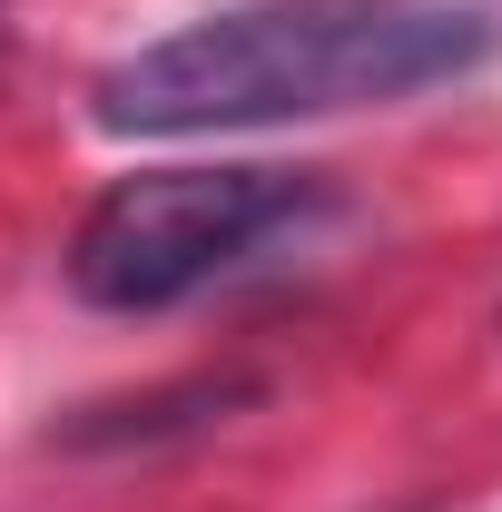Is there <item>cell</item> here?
Segmentation results:
<instances>
[{"mask_svg": "<svg viewBox=\"0 0 502 512\" xmlns=\"http://www.w3.org/2000/svg\"><path fill=\"white\" fill-rule=\"evenodd\" d=\"M502 50L483 0H237L89 79L109 138H217L345 109H404Z\"/></svg>", "mask_w": 502, "mask_h": 512, "instance_id": "1", "label": "cell"}, {"mask_svg": "<svg viewBox=\"0 0 502 512\" xmlns=\"http://www.w3.org/2000/svg\"><path fill=\"white\" fill-rule=\"evenodd\" d=\"M345 197L325 168H138L69 237V296L99 316H168L247 276L266 247H306Z\"/></svg>", "mask_w": 502, "mask_h": 512, "instance_id": "2", "label": "cell"}]
</instances>
